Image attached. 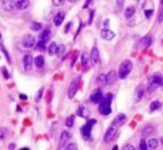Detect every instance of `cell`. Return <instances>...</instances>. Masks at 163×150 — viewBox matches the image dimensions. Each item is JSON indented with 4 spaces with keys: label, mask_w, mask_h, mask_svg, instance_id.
I'll return each instance as SVG.
<instances>
[{
    "label": "cell",
    "mask_w": 163,
    "mask_h": 150,
    "mask_svg": "<svg viewBox=\"0 0 163 150\" xmlns=\"http://www.w3.org/2000/svg\"><path fill=\"white\" fill-rule=\"evenodd\" d=\"M52 2H53L55 6H62L63 2H65V0H52Z\"/></svg>",
    "instance_id": "obj_40"
},
{
    "label": "cell",
    "mask_w": 163,
    "mask_h": 150,
    "mask_svg": "<svg viewBox=\"0 0 163 150\" xmlns=\"http://www.w3.org/2000/svg\"><path fill=\"white\" fill-rule=\"evenodd\" d=\"M126 120H127V117H126V115H125V114H119L118 116L114 119L113 123H114V124H117L119 128H120V127H121V125H122V124L126 122Z\"/></svg>",
    "instance_id": "obj_20"
},
{
    "label": "cell",
    "mask_w": 163,
    "mask_h": 150,
    "mask_svg": "<svg viewBox=\"0 0 163 150\" xmlns=\"http://www.w3.org/2000/svg\"><path fill=\"white\" fill-rule=\"evenodd\" d=\"M65 18H66V12L65 11H59V12H57L55 17H53V23H55V25L56 26H60L63 20H65Z\"/></svg>",
    "instance_id": "obj_10"
},
{
    "label": "cell",
    "mask_w": 163,
    "mask_h": 150,
    "mask_svg": "<svg viewBox=\"0 0 163 150\" xmlns=\"http://www.w3.org/2000/svg\"><path fill=\"white\" fill-rule=\"evenodd\" d=\"M117 78H118L117 72H116L114 70H111V71L107 75V85H112V83L117 80Z\"/></svg>",
    "instance_id": "obj_16"
},
{
    "label": "cell",
    "mask_w": 163,
    "mask_h": 150,
    "mask_svg": "<svg viewBox=\"0 0 163 150\" xmlns=\"http://www.w3.org/2000/svg\"><path fill=\"white\" fill-rule=\"evenodd\" d=\"M131 69H133V63L130 60H125V61L121 62V64H120V67H119V78L120 79H125V78H127V76L130 73L131 71Z\"/></svg>",
    "instance_id": "obj_2"
},
{
    "label": "cell",
    "mask_w": 163,
    "mask_h": 150,
    "mask_svg": "<svg viewBox=\"0 0 163 150\" xmlns=\"http://www.w3.org/2000/svg\"><path fill=\"white\" fill-rule=\"evenodd\" d=\"M30 6V0H17L16 8L18 10H25Z\"/></svg>",
    "instance_id": "obj_17"
},
{
    "label": "cell",
    "mask_w": 163,
    "mask_h": 150,
    "mask_svg": "<svg viewBox=\"0 0 163 150\" xmlns=\"http://www.w3.org/2000/svg\"><path fill=\"white\" fill-rule=\"evenodd\" d=\"M147 146H148V148L151 150H155L159 146V140L155 139V138H153V139H151L148 141V145Z\"/></svg>",
    "instance_id": "obj_26"
},
{
    "label": "cell",
    "mask_w": 163,
    "mask_h": 150,
    "mask_svg": "<svg viewBox=\"0 0 163 150\" xmlns=\"http://www.w3.org/2000/svg\"><path fill=\"white\" fill-rule=\"evenodd\" d=\"M65 52H66V46H65L63 44L58 45V52H57V56L61 58V56L65 54Z\"/></svg>",
    "instance_id": "obj_29"
},
{
    "label": "cell",
    "mask_w": 163,
    "mask_h": 150,
    "mask_svg": "<svg viewBox=\"0 0 163 150\" xmlns=\"http://www.w3.org/2000/svg\"><path fill=\"white\" fill-rule=\"evenodd\" d=\"M135 12H136L135 6H128V7L125 9V17H126V19L133 18L134 15H135Z\"/></svg>",
    "instance_id": "obj_15"
},
{
    "label": "cell",
    "mask_w": 163,
    "mask_h": 150,
    "mask_svg": "<svg viewBox=\"0 0 163 150\" xmlns=\"http://www.w3.org/2000/svg\"><path fill=\"white\" fill-rule=\"evenodd\" d=\"M15 149V145L14 143H11L10 146H9V150H14Z\"/></svg>",
    "instance_id": "obj_46"
},
{
    "label": "cell",
    "mask_w": 163,
    "mask_h": 150,
    "mask_svg": "<svg viewBox=\"0 0 163 150\" xmlns=\"http://www.w3.org/2000/svg\"><path fill=\"white\" fill-rule=\"evenodd\" d=\"M122 150H136V149L131 145H125L124 148H122Z\"/></svg>",
    "instance_id": "obj_41"
},
{
    "label": "cell",
    "mask_w": 163,
    "mask_h": 150,
    "mask_svg": "<svg viewBox=\"0 0 163 150\" xmlns=\"http://www.w3.org/2000/svg\"><path fill=\"white\" fill-rule=\"evenodd\" d=\"M124 4H125V0H116L117 9H118V10H122V8H124Z\"/></svg>",
    "instance_id": "obj_32"
},
{
    "label": "cell",
    "mask_w": 163,
    "mask_h": 150,
    "mask_svg": "<svg viewBox=\"0 0 163 150\" xmlns=\"http://www.w3.org/2000/svg\"><path fill=\"white\" fill-rule=\"evenodd\" d=\"M153 131H154V128L151 127V125H147V127H145L142 130V134H143V137H147V135H150L152 133Z\"/></svg>",
    "instance_id": "obj_27"
},
{
    "label": "cell",
    "mask_w": 163,
    "mask_h": 150,
    "mask_svg": "<svg viewBox=\"0 0 163 150\" xmlns=\"http://www.w3.org/2000/svg\"><path fill=\"white\" fill-rule=\"evenodd\" d=\"M145 94V87L143 85H139L135 90V100L136 102H139L143 98V96Z\"/></svg>",
    "instance_id": "obj_14"
},
{
    "label": "cell",
    "mask_w": 163,
    "mask_h": 150,
    "mask_svg": "<svg viewBox=\"0 0 163 150\" xmlns=\"http://www.w3.org/2000/svg\"><path fill=\"white\" fill-rule=\"evenodd\" d=\"M77 115L84 117V119H87V117H89V111H87V108H86L85 106H79L78 110H77Z\"/></svg>",
    "instance_id": "obj_21"
},
{
    "label": "cell",
    "mask_w": 163,
    "mask_h": 150,
    "mask_svg": "<svg viewBox=\"0 0 163 150\" xmlns=\"http://www.w3.org/2000/svg\"><path fill=\"white\" fill-rule=\"evenodd\" d=\"M118 129H119L118 125L114 124V123L112 122V124L109 127V129H108L105 134H104V141H105V142H110V141H112L113 138L117 135Z\"/></svg>",
    "instance_id": "obj_4"
},
{
    "label": "cell",
    "mask_w": 163,
    "mask_h": 150,
    "mask_svg": "<svg viewBox=\"0 0 163 150\" xmlns=\"http://www.w3.org/2000/svg\"><path fill=\"white\" fill-rule=\"evenodd\" d=\"M74 122H75V117H74V115L68 116L67 120H66V127H68V128H72V127L74 125Z\"/></svg>",
    "instance_id": "obj_30"
},
{
    "label": "cell",
    "mask_w": 163,
    "mask_h": 150,
    "mask_svg": "<svg viewBox=\"0 0 163 150\" xmlns=\"http://www.w3.org/2000/svg\"><path fill=\"white\" fill-rule=\"evenodd\" d=\"M43 91H44V89L40 88V90L38 91V95H36V97H35V102H40V100H41L42 95H43Z\"/></svg>",
    "instance_id": "obj_36"
},
{
    "label": "cell",
    "mask_w": 163,
    "mask_h": 150,
    "mask_svg": "<svg viewBox=\"0 0 163 150\" xmlns=\"http://www.w3.org/2000/svg\"><path fill=\"white\" fill-rule=\"evenodd\" d=\"M19 96H21V98H22V100H26V98H27V97H26V96H25L24 94H21Z\"/></svg>",
    "instance_id": "obj_47"
},
{
    "label": "cell",
    "mask_w": 163,
    "mask_h": 150,
    "mask_svg": "<svg viewBox=\"0 0 163 150\" xmlns=\"http://www.w3.org/2000/svg\"><path fill=\"white\" fill-rule=\"evenodd\" d=\"M34 64H35V67L39 68V69L43 68V66H44V58L42 56H36V58L34 59Z\"/></svg>",
    "instance_id": "obj_23"
},
{
    "label": "cell",
    "mask_w": 163,
    "mask_h": 150,
    "mask_svg": "<svg viewBox=\"0 0 163 150\" xmlns=\"http://www.w3.org/2000/svg\"><path fill=\"white\" fill-rule=\"evenodd\" d=\"M48 51H49V56H56L57 52H58V44H57L56 42H52V43L49 45V49H48Z\"/></svg>",
    "instance_id": "obj_22"
},
{
    "label": "cell",
    "mask_w": 163,
    "mask_h": 150,
    "mask_svg": "<svg viewBox=\"0 0 163 150\" xmlns=\"http://www.w3.org/2000/svg\"><path fill=\"white\" fill-rule=\"evenodd\" d=\"M91 2H92V0H86V1H85V4H84V8H87V7L90 6Z\"/></svg>",
    "instance_id": "obj_43"
},
{
    "label": "cell",
    "mask_w": 163,
    "mask_h": 150,
    "mask_svg": "<svg viewBox=\"0 0 163 150\" xmlns=\"http://www.w3.org/2000/svg\"><path fill=\"white\" fill-rule=\"evenodd\" d=\"M95 123H96V120H91V121H89L85 125L82 127V129H80V133H82V137L84 138V140H90L91 139L92 128L94 127Z\"/></svg>",
    "instance_id": "obj_3"
},
{
    "label": "cell",
    "mask_w": 163,
    "mask_h": 150,
    "mask_svg": "<svg viewBox=\"0 0 163 150\" xmlns=\"http://www.w3.org/2000/svg\"><path fill=\"white\" fill-rule=\"evenodd\" d=\"M139 149L141 150H147V142L145 139H142L139 142Z\"/></svg>",
    "instance_id": "obj_34"
},
{
    "label": "cell",
    "mask_w": 163,
    "mask_h": 150,
    "mask_svg": "<svg viewBox=\"0 0 163 150\" xmlns=\"http://www.w3.org/2000/svg\"><path fill=\"white\" fill-rule=\"evenodd\" d=\"M67 1H68V2H70V4H75L77 0H67Z\"/></svg>",
    "instance_id": "obj_48"
},
{
    "label": "cell",
    "mask_w": 163,
    "mask_h": 150,
    "mask_svg": "<svg viewBox=\"0 0 163 150\" xmlns=\"http://www.w3.org/2000/svg\"><path fill=\"white\" fill-rule=\"evenodd\" d=\"M22 45L25 48V49H31V48H33L34 45H35V39H34V36H32L31 34L25 35L22 40Z\"/></svg>",
    "instance_id": "obj_6"
},
{
    "label": "cell",
    "mask_w": 163,
    "mask_h": 150,
    "mask_svg": "<svg viewBox=\"0 0 163 150\" xmlns=\"http://www.w3.org/2000/svg\"><path fill=\"white\" fill-rule=\"evenodd\" d=\"M21 150H30V149H28V148H22Z\"/></svg>",
    "instance_id": "obj_51"
},
{
    "label": "cell",
    "mask_w": 163,
    "mask_h": 150,
    "mask_svg": "<svg viewBox=\"0 0 163 150\" xmlns=\"http://www.w3.org/2000/svg\"><path fill=\"white\" fill-rule=\"evenodd\" d=\"M160 107H161V103L158 102V100H154V102L151 103V105H150V110H151V112H154V111H156V110H159Z\"/></svg>",
    "instance_id": "obj_28"
},
{
    "label": "cell",
    "mask_w": 163,
    "mask_h": 150,
    "mask_svg": "<svg viewBox=\"0 0 163 150\" xmlns=\"http://www.w3.org/2000/svg\"><path fill=\"white\" fill-rule=\"evenodd\" d=\"M101 37L104 39L105 41H111V40L114 39V33H113L112 31H110L109 28L108 29L103 28L101 31Z\"/></svg>",
    "instance_id": "obj_12"
},
{
    "label": "cell",
    "mask_w": 163,
    "mask_h": 150,
    "mask_svg": "<svg viewBox=\"0 0 163 150\" xmlns=\"http://www.w3.org/2000/svg\"><path fill=\"white\" fill-rule=\"evenodd\" d=\"M80 61H82V64H83V66H86V64H87V61H90V60H87V54H83V56H82V58H80Z\"/></svg>",
    "instance_id": "obj_38"
},
{
    "label": "cell",
    "mask_w": 163,
    "mask_h": 150,
    "mask_svg": "<svg viewBox=\"0 0 163 150\" xmlns=\"http://www.w3.org/2000/svg\"><path fill=\"white\" fill-rule=\"evenodd\" d=\"M33 62H34V59L32 58L31 54H26V56H24V58H23V64H24V69H25L26 71L32 70Z\"/></svg>",
    "instance_id": "obj_8"
},
{
    "label": "cell",
    "mask_w": 163,
    "mask_h": 150,
    "mask_svg": "<svg viewBox=\"0 0 163 150\" xmlns=\"http://www.w3.org/2000/svg\"><path fill=\"white\" fill-rule=\"evenodd\" d=\"M31 28H32L33 31H40V29L42 28V25H41L40 23L33 22V23H31Z\"/></svg>",
    "instance_id": "obj_31"
},
{
    "label": "cell",
    "mask_w": 163,
    "mask_h": 150,
    "mask_svg": "<svg viewBox=\"0 0 163 150\" xmlns=\"http://www.w3.org/2000/svg\"><path fill=\"white\" fill-rule=\"evenodd\" d=\"M161 6H163V0H161Z\"/></svg>",
    "instance_id": "obj_52"
},
{
    "label": "cell",
    "mask_w": 163,
    "mask_h": 150,
    "mask_svg": "<svg viewBox=\"0 0 163 150\" xmlns=\"http://www.w3.org/2000/svg\"><path fill=\"white\" fill-rule=\"evenodd\" d=\"M111 100H112L111 94H108L105 97H103V100L99 106V112L102 115H109L111 113Z\"/></svg>",
    "instance_id": "obj_1"
},
{
    "label": "cell",
    "mask_w": 163,
    "mask_h": 150,
    "mask_svg": "<svg viewBox=\"0 0 163 150\" xmlns=\"http://www.w3.org/2000/svg\"><path fill=\"white\" fill-rule=\"evenodd\" d=\"M152 14H153V10H145V16H146V18H151Z\"/></svg>",
    "instance_id": "obj_42"
},
{
    "label": "cell",
    "mask_w": 163,
    "mask_h": 150,
    "mask_svg": "<svg viewBox=\"0 0 163 150\" xmlns=\"http://www.w3.org/2000/svg\"><path fill=\"white\" fill-rule=\"evenodd\" d=\"M7 135V130L6 129H0V140H5Z\"/></svg>",
    "instance_id": "obj_37"
},
{
    "label": "cell",
    "mask_w": 163,
    "mask_h": 150,
    "mask_svg": "<svg viewBox=\"0 0 163 150\" xmlns=\"http://www.w3.org/2000/svg\"><path fill=\"white\" fill-rule=\"evenodd\" d=\"M70 138V134L68 133L67 131H63L61 133V137H60V142H59V148H61L63 145H66V142H67L68 140Z\"/></svg>",
    "instance_id": "obj_19"
},
{
    "label": "cell",
    "mask_w": 163,
    "mask_h": 150,
    "mask_svg": "<svg viewBox=\"0 0 163 150\" xmlns=\"http://www.w3.org/2000/svg\"><path fill=\"white\" fill-rule=\"evenodd\" d=\"M103 95H102L101 93V90H96L94 94H92L91 95V97H90V100L93 102V103H95V104H100L102 100H103Z\"/></svg>",
    "instance_id": "obj_11"
},
{
    "label": "cell",
    "mask_w": 163,
    "mask_h": 150,
    "mask_svg": "<svg viewBox=\"0 0 163 150\" xmlns=\"http://www.w3.org/2000/svg\"><path fill=\"white\" fill-rule=\"evenodd\" d=\"M78 80L79 79L74 80L73 83H70V86H69V89H68V97H69L70 100L74 98L76 93H77V89H78Z\"/></svg>",
    "instance_id": "obj_9"
},
{
    "label": "cell",
    "mask_w": 163,
    "mask_h": 150,
    "mask_svg": "<svg viewBox=\"0 0 163 150\" xmlns=\"http://www.w3.org/2000/svg\"><path fill=\"white\" fill-rule=\"evenodd\" d=\"M90 62L93 67H95V66H97V64L100 63V53H99V50H97L96 46H94V48L92 49V51H91Z\"/></svg>",
    "instance_id": "obj_5"
},
{
    "label": "cell",
    "mask_w": 163,
    "mask_h": 150,
    "mask_svg": "<svg viewBox=\"0 0 163 150\" xmlns=\"http://www.w3.org/2000/svg\"><path fill=\"white\" fill-rule=\"evenodd\" d=\"M51 33L50 29H45L43 31V33H41V36H40V41H43V42H48L50 40Z\"/></svg>",
    "instance_id": "obj_25"
},
{
    "label": "cell",
    "mask_w": 163,
    "mask_h": 150,
    "mask_svg": "<svg viewBox=\"0 0 163 150\" xmlns=\"http://www.w3.org/2000/svg\"><path fill=\"white\" fill-rule=\"evenodd\" d=\"M153 43V37L151 36V35H146L145 37H143V39L141 40V44L143 48H148L150 45H152Z\"/></svg>",
    "instance_id": "obj_18"
},
{
    "label": "cell",
    "mask_w": 163,
    "mask_h": 150,
    "mask_svg": "<svg viewBox=\"0 0 163 150\" xmlns=\"http://www.w3.org/2000/svg\"><path fill=\"white\" fill-rule=\"evenodd\" d=\"M163 22V6L161 7V9L159 11V23Z\"/></svg>",
    "instance_id": "obj_39"
},
{
    "label": "cell",
    "mask_w": 163,
    "mask_h": 150,
    "mask_svg": "<svg viewBox=\"0 0 163 150\" xmlns=\"http://www.w3.org/2000/svg\"><path fill=\"white\" fill-rule=\"evenodd\" d=\"M70 24H72V23H68L67 27H66V32H68V29H69V27H70Z\"/></svg>",
    "instance_id": "obj_49"
},
{
    "label": "cell",
    "mask_w": 163,
    "mask_h": 150,
    "mask_svg": "<svg viewBox=\"0 0 163 150\" xmlns=\"http://www.w3.org/2000/svg\"><path fill=\"white\" fill-rule=\"evenodd\" d=\"M112 150H119V147L118 146H114V147L112 148Z\"/></svg>",
    "instance_id": "obj_50"
},
{
    "label": "cell",
    "mask_w": 163,
    "mask_h": 150,
    "mask_svg": "<svg viewBox=\"0 0 163 150\" xmlns=\"http://www.w3.org/2000/svg\"><path fill=\"white\" fill-rule=\"evenodd\" d=\"M151 83L155 85V86H163V76L160 73H155L153 75L151 78Z\"/></svg>",
    "instance_id": "obj_13"
},
{
    "label": "cell",
    "mask_w": 163,
    "mask_h": 150,
    "mask_svg": "<svg viewBox=\"0 0 163 150\" xmlns=\"http://www.w3.org/2000/svg\"><path fill=\"white\" fill-rule=\"evenodd\" d=\"M65 150H78V147H77V145H76L75 142H72V143H69V145L65 148Z\"/></svg>",
    "instance_id": "obj_33"
},
{
    "label": "cell",
    "mask_w": 163,
    "mask_h": 150,
    "mask_svg": "<svg viewBox=\"0 0 163 150\" xmlns=\"http://www.w3.org/2000/svg\"><path fill=\"white\" fill-rule=\"evenodd\" d=\"M161 142H162V143H163V137H162V138H161Z\"/></svg>",
    "instance_id": "obj_53"
},
{
    "label": "cell",
    "mask_w": 163,
    "mask_h": 150,
    "mask_svg": "<svg viewBox=\"0 0 163 150\" xmlns=\"http://www.w3.org/2000/svg\"><path fill=\"white\" fill-rule=\"evenodd\" d=\"M96 83H97L100 87L107 86V75H100L99 77L96 78Z\"/></svg>",
    "instance_id": "obj_24"
},
{
    "label": "cell",
    "mask_w": 163,
    "mask_h": 150,
    "mask_svg": "<svg viewBox=\"0 0 163 150\" xmlns=\"http://www.w3.org/2000/svg\"><path fill=\"white\" fill-rule=\"evenodd\" d=\"M109 24H110V22H109V19H107V20H104V27H105V29H108V26H109Z\"/></svg>",
    "instance_id": "obj_44"
},
{
    "label": "cell",
    "mask_w": 163,
    "mask_h": 150,
    "mask_svg": "<svg viewBox=\"0 0 163 150\" xmlns=\"http://www.w3.org/2000/svg\"><path fill=\"white\" fill-rule=\"evenodd\" d=\"M2 5V9L5 11H13L16 8V1L15 0H2L1 2Z\"/></svg>",
    "instance_id": "obj_7"
},
{
    "label": "cell",
    "mask_w": 163,
    "mask_h": 150,
    "mask_svg": "<svg viewBox=\"0 0 163 150\" xmlns=\"http://www.w3.org/2000/svg\"><path fill=\"white\" fill-rule=\"evenodd\" d=\"M36 48L41 51H44L45 50V42H43V41H39V42L36 43Z\"/></svg>",
    "instance_id": "obj_35"
},
{
    "label": "cell",
    "mask_w": 163,
    "mask_h": 150,
    "mask_svg": "<svg viewBox=\"0 0 163 150\" xmlns=\"http://www.w3.org/2000/svg\"><path fill=\"white\" fill-rule=\"evenodd\" d=\"M4 75H5V78H6V79H8V78H9L8 73H7V71H6V69H4Z\"/></svg>",
    "instance_id": "obj_45"
}]
</instances>
